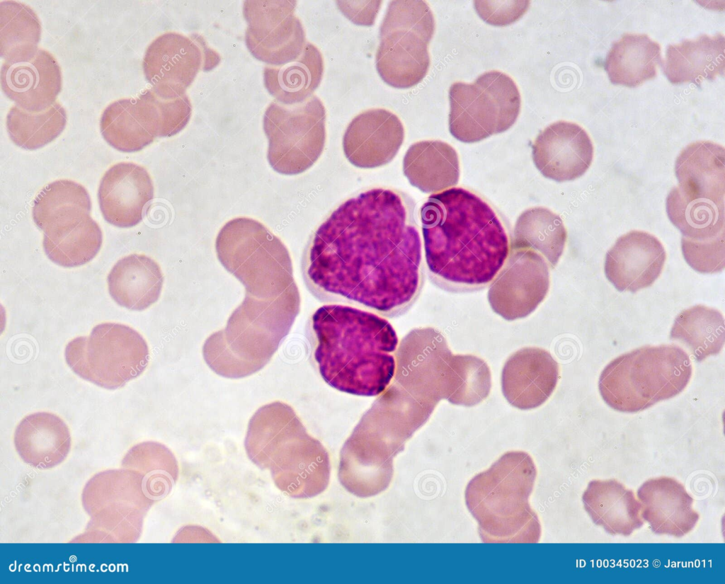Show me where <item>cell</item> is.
<instances>
[{"instance_id": "obj_1", "label": "cell", "mask_w": 725, "mask_h": 584, "mask_svg": "<svg viewBox=\"0 0 725 584\" xmlns=\"http://www.w3.org/2000/svg\"><path fill=\"white\" fill-rule=\"evenodd\" d=\"M415 204L387 187L362 191L337 206L312 234L302 274L320 302L385 318L406 312L423 283Z\"/></svg>"}, {"instance_id": "obj_2", "label": "cell", "mask_w": 725, "mask_h": 584, "mask_svg": "<svg viewBox=\"0 0 725 584\" xmlns=\"http://www.w3.org/2000/svg\"><path fill=\"white\" fill-rule=\"evenodd\" d=\"M427 268L440 285L477 288L493 281L510 253L506 227L475 193L452 187L431 194L420 209Z\"/></svg>"}, {"instance_id": "obj_3", "label": "cell", "mask_w": 725, "mask_h": 584, "mask_svg": "<svg viewBox=\"0 0 725 584\" xmlns=\"http://www.w3.org/2000/svg\"><path fill=\"white\" fill-rule=\"evenodd\" d=\"M310 362L332 388L358 396H377L396 372L398 336L384 316L360 308L327 304L306 324Z\"/></svg>"}, {"instance_id": "obj_4", "label": "cell", "mask_w": 725, "mask_h": 584, "mask_svg": "<svg viewBox=\"0 0 725 584\" xmlns=\"http://www.w3.org/2000/svg\"><path fill=\"white\" fill-rule=\"evenodd\" d=\"M297 286L275 298L246 295L224 329L205 340L202 354L217 374L238 379L261 370L289 333L299 311Z\"/></svg>"}, {"instance_id": "obj_5", "label": "cell", "mask_w": 725, "mask_h": 584, "mask_svg": "<svg viewBox=\"0 0 725 584\" xmlns=\"http://www.w3.org/2000/svg\"><path fill=\"white\" fill-rule=\"evenodd\" d=\"M537 475L530 456L505 453L486 471L476 475L465 490L468 510L486 543H535L541 527L529 504Z\"/></svg>"}, {"instance_id": "obj_6", "label": "cell", "mask_w": 725, "mask_h": 584, "mask_svg": "<svg viewBox=\"0 0 725 584\" xmlns=\"http://www.w3.org/2000/svg\"><path fill=\"white\" fill-rule=\"evenodd\" d=\"M252 442L259 466L270 470L275 486L287 495L312 498L327 488L329 454L290 406L269 404L254 425Z\"/></svg>"}, {"instance_id": "obj_7", "label": "cell", "mask_w": 725, "mask_h": 584, "mask_svg": "<svg viewBox=\"0 0 725 584\" xmlns=\"http://www.w3.org/2000/svg\"><path fill=\"white\" fill-rule=\"evenodd\" d=\"M688 354L675 345H646L612 360L598 389L604 401L622 413H638L681 393L692 376Z\"/></svg>"}, {"instance_id": "obj_8", "label": "cell", "mask_w": 725, "mask_h": 584, "mask_svg": "<svg viewBox=\"0 0 725 584\" xmlns=\"http://www.w3.org/2000/svg\"><path fill=\"white\" fill-rule=\"evenodd\" d=\"M215 248L222 265L245 287L246 295L275 298L297 287L287 248L258 221H229L218 233Z\"/></svg>"}, {"instance_id": "obj_9", "label": "cell", "mask_w": 725, "mask_h": 584, "mask_svg": "<svg viewBox=\"0 0 725 584\" xmlns=\"http://www.w3.org/2000/svg\"><path fill=\"white\" fill-rule=\"evenodd\" d=\"M81 500L90 521L72 542H135L155 503L142 476L125 468L94 475L86 484Z\"/></svg>"}, {"instance_id": "obj_10", "label": "cell", "mask_w": 725, "mask_h": 584, "mask_svg": "<svg viewBox=\"0 0 725 584\" xmlns=\"http://www.w3.org/2000/svg\"><path fill=\"white\" fill-rule=\"evenodd\" d=\"M435 19L421 0H393L379 28L376 68L382 80L396 88H409L426 76L430 64L428 45Z\"/></svg>"}, {"instance_id": "obj_11", "label": "cell", "mask_w": 725, "mask_h": 584, "mask_svg": "<svg viewBox=\"0 0 725 584\" xmlns=\"http://www.w3.org/2000/svg\"><path fill=\"white\" fill-rule=\"evenodd\" d=\"M64 356L71 370L82 379L115 389L144 371L149 351L137 331L124 324L106 322L93 327L89 336L69 341Z\"/></svg>"}, {"instance_id": "obj_12", "label": "cell", "mask_w": 725, "mask_h": 584, "mask_svg": "<svg viewBox=\"0 0 725 584\" xmlns=\"http://www.w3.org/2000/svg\"><path fill=\"white\" fill-rule=\"evenodd\" d=\"M449 100L450 132L466 143L507 130L518 117L521 103L514 81L496 70L482 74L472 84L453 83Z\"/></svg>"}, {"instance_id": "obj_13", "label": "cell", "mask_w": 725, "mask_h": 584, "mask_svg": "<svg viewBox=\"0 0 725 584\" xmlns=\"http://www.w3.org/2000/svg\"><path fill=\"white\" fill-rule=\"evenodd\" d=\"M325 123V108L316 96L292 105L271 103L263 115L271 167L282 174L296 175L313 166L324 148Z\"/></svg>"}, {"instance_id": "obj_14", "label": "cell", "mask_w": 725, "mask_h": 584, "mask_svg": "<svg viewBox=\"0 0 725 584\" xmlns=\"http://www.w3.org/2000/svg\"><path fill=\"white\" fill-rule=\"evenodd\" d=\"M296 1H245V42L257 59L278 66L296 59L307 44Z\"/></svg>"}, {"instance_id": "obj_15", "label": "cell", "mask_w": 725, "mask_h": 584, "mask_svg": "<svg viewBox=\"0 0 725 584\" xmlns=\"http://www.w3.org/2000/svg\"><path fill=\"white\" fill-rule=\"evenodd\" d=\"M549 267L537 252L511 248L488 291L492 309L508 321L528 316L548 293Z\"/></svg>"}, {"instance_id": "obj_16", "label": "cell", "mask_w": 725, "mask_h": 584, "mask_svg": "<svg viewBox=\"0 0 725 584\" xmlns=\"http://www.w3.org/2000/svg\"><path fill=\"white\" fill-rule=\"evenodd\" d=\"M219 55L200 37L167 32L147 47L142 62L146 79L152 86L186 89L200 71H209L219 62Z\"/></svg>"}, {"instance_id": "obj_17", "label": "cell", "mask_w": 725, "mask_h": 584, "mask_svg": "<svg viewBox=\"0 0 725 584\" xmlns=\"http://www.w3.org/2000/svg\"><path fill=\"white\" fill-rule=\"evenodd\" d=\"M0 79L6 96L30 112L52 105L62 89L61 68L54 56L41 48L27 57L4 60Z\"/></svg>"}, {"instance_id": "obj_18", "label": "cell", "mask_w": 725, "mask_h": 584, "mask_svg": "<svg viewBox=\"0 0 725 584\" xmlns=\"http://www.w3.org/2000/svg\"><path fill=\"white\" fill-rule=\"evenodd\" d=\"M532 159L546 178L573 181L584 174L593 157V146L580 125L559 120L540 132L532 146Z\"/></svg>"}, {"instance_id": "obj_19", "label": "cell", "mask_w": 725, "mask_h": 584, "mask_svg": "<svg viewBox=\"0 0 725 584\" xmlns=\"http://www.w3.org/2000/svg\"><path fill=\"white\" fill-rule=\"evenodd\" d=\"M404 139L399 118L392 112L375 108L355 116L343 138L346 157L355 166L372 168L384 166L396 155Z\"/></svg>"}, {"instance_id": "obj_20", "label": "cell", "mask_w": 725, "mask_h": 584, "mask_svg": "<svg viewBox=\"0 0 725 584\" xmlns=\"http://www.w3.org/2000/svg\"><path fill=\"white\" fill-rule=\"evenodd\" d=\"M666 259L665 249L656 237L634 230L618 238L607 251L605 273L617 290L635 292L653 285Z\"/></svg>"}, {"instance_id": "obj_21", "label": "cell", "mask_w": 725, "mask_h": 584, "mask_svg": "<svg viewBox=\"0 0 725 584\" xmlns=\"http://www.w3.org/2000/svg\"><path fill=\"white\" fill-rule=\"evenodd\" d=\"M98 195L102 214L108 223L132 227L142 221L147 205L154 197V185L144 167L120 162L105 173Z\"/></svg>"}, {"instance_id": "obj_22", "label": "cell", "mask_w": 725, "mask_h": 584, "mask_svg": "<svg viewBox=\"0 0 725 584\" xmlns=\"http://www.w3.org/2000/svg\"><path fill=\"white\" fill-rule=\"evenodd\" d=\"M559 377V365L546 350L522 348L505 362L501 387L513 406L527 410L539 407L551 396Z\"/></svg>"}, {"instance_id": "obj_23", "label": "cell", "mask_w": 725, "mask_h": 584, "mask_svg": "<svg viewBox=\"0 0 725 584\" xmlns=\"http://www.w3.org/2000/svg\"><path fill=\"white\" fill-rule=\"evenodd\" d=\"M637 498L643 520L656 534L683 537L699 520V514L692 508L693 498L673 478L647 480L638 489Z\"/></svg>"}, {"instance_id": "obj_24", "label": "cell", "mask_w": 725, "mask_h": 584, "mask_svg": "<svg viewBox=\"0 0 725 584\" xmlns=\"http://www.w3.org/2000/svg\"><path fill=\"white\" fill-rule=\"evenodd\" d=\"M21 459L40 469L52 468L67 457L72 445L69 429L58 416L38 412L24 417L13 435Z\"/></svg>"}, {"instance_id": "obj_25", "label": "cell", "mask_w": 725, "mask_h": 584, "mask_svg": "<svg viewBox=\"0 0 725 584\" xmlns=\"http://www.w3.org/2000/svg\"><path fill=\"white\" fill-rule=\"evenodd\" d=\"M724 49L725 38L720 33L669 45L662 61L664 74L673 84L712 81L724 74Z\"/></svg>"}, {"instance_id": "obj_26", "label": "cell", "mask_w": 725, "mask_h": 584, "mask_svg": "<svg viewBox=\"0 0 725 584\" xmlns=\"http://www.w3.org/2000/svg\"><path fill=\"white\" fill-rule=\"evenodd\" d=\"M724 162L723 146L707 140L689 144L675 161L678 186L694 197L724 202Z\"/></svg>"}, {"instance_id": "obj_27", "label": "cell", "mask_w": 725, "mask_h": 584, "mask_svg": "<svg viewBox=\"0 0 725 584\" xmlns=\"http://www.w3.org/2000/svg\"><path fill=\"white\" fill-rule=\"evenodd\" d=\"M582 500L593 522L612 535L629 536L644 523L634 492L616 479L591 481Z\"/></svg>"}, {"instance_id": "obj_28", "label": "cell", "mask_w": 725, "mask_h": 584, "mask_svg": "<svg viewBox=\"0 0 725 584\" xmlns=\"http://www.w3.org/2000/svg\"><path fill=\"white\" fill-rule=\"evenodd\" d=\"M163 281L158 263L149 256L135 253L120 259L108 276L113 300L135 311L144 310L158 300Z\"/></svg>"}, {"instance_id": "obj_29", "label": "cell", "mask_w": 725, "mask_h": 584, "mask_svg": "<svg viewBox=\"0 0 725 584\" xmlns=\"http://www.w3.org/2000/svg\"><path fill=\"white\" fill-rule=\"evenodd\" d=\"M403 171L413 186L423 193H435L457 184L459 157L455 149L446 142H417L405 154Z\"/></svg>"}, {"instance_id": "obj_30", "label": "cell", "mask_w": 725, "mask_h": 584, "mask_svg": "<svg viewBox=\"0 0 725 584\" xmlns=\"http://www.w3.org/2000/svg\"><path fill=\"white\" fill-rule=\"evenodd\" d=\"M324 60L319 49L307 42L302 54L288 63L266 65L264 85L275 101L287 105L303 103L314 96L323 76Z\"/></svg>"}, {"instance_id": "obj_31", "label": "cell", "mask_w": 725, "mask_h": 584, "mask_svg": "<svg viewBox=\"0 0 725 584\" xmlns=\"http://www.w3.org/2000/svg\"><path fill=\"white\" fill-rule=\"evenodd\" d=\"M661 62L657 42L646 34L627 33L613 42L604 68L611 83L634 88L655 78Z\"/></svg>"}, {"instance_id": "obj_32", "label": "cell", "mask_w": 725, "mask_h": 584, "mask_svg": "<svg viewBox=\"0 0 725 584\" xmlns=\"http://www.w3.org/2000/svg\"><path fill=\"white\" fill-rule=\"evenodd\" d=\"M102 242L99 225L91 216H86L45 231L42 246L52 262L73 268L91 260Z\"/></svg>"}, {"instance_id": "obj_33", "label": "cell", "mask_w": 725, "mask_h": 584, "mask_svg": "<svg viewBox=\"0 0 725 584\" xmlns=\"http://www.w3.org/2000/svg\"><path fill=\"white\" fill-rule=\"evenodd\" d=\"M137 115L155 137H171L188 122L192 107L185 91L168 86H152L135 99Z\"/></svg>"}, {"instance_id": "obj_34", "label": "cell", "mask_w": 725, "mask_h": 584, "mask_svg": "<svg viewBox=\"0 0 725 584\" xmlns=\"http://www.w3.org/2000/svg\"><path fill=\"white\" fill-rule=\"evenodd\" d=\"M670 339L685 346L697 362L719 354L724 345V319L714 308L695 305L675 318Z\"/></svg>"}, {"instance_id": "obj_35", "label": "cell", "mask_w": 725, "mask_h": 584, "mask_svg": "<svg viewBox=\"0 0 725 584\" xmlns=\"http://www.w3.org/2000/svg\"><path fill=\"white\" fill-rule=\"evenodd\" d=\"M567 231L561 217L543 207L524 211L518 218L510 247L533 250L554 268L561 256Z\"/></svg>"}, {"instance_id": "obj_36", "label": "cell", "mask_w": 725, "mask_h": 584, "mask_svg": "<svg viewBox=\"0 0 725 584\" xmlns=\"http://www.w3.org/2000/svg\"><path fill=\"white\" fill-rule=\"evenodd\" d=\"M666 211L683 236L706 239L724 233V202L694 197L677 185L667 196Z\"/></svg>"}, {"instance_id": "obj_37", "label": "cell", "mask_w": 725, "mask_h": 584, "mask_svg": "<svg viewBox=\"0 0 725 584\" xmlns=\"http://www.w3.org/2000/svg\"><path fill=\"white\" fill-rule=\"evenodd\" d=\"M91 202L86 189L70 180H58L37 195L33 207L35 224L44 232L90 216Z\"/></svg>"}, {"instance_id": "obj_38", "label": "cell", "mask_w": 725, "mask_h": 584, "mask_svg": "<svg viewBox=\"0 0 725 584\" xmlns=\"http://www.w3.org/2000/svg\"><path fill=\"white\" fill-rule=\"evenodd\" d=\"M122 466L142 476L149 496L155 502L169 494L178 475V466L172 452L156 442H144L133 446L123 457Z\"/></svg>"}, {"instance_id": "obj_39", "label": "cell", "mask_w": 725, "mask_h": 584, "mask_svg": "<svg viewBox=\"0 0 725 584\" xmlns=\"http://www.w3.org/2000/svg\"><path fill=\"white\" fill-rule=\"evenodd\" d=\"M41 31L40 19L29 6L11 0L0 2V54L4 60L34 53Z\"/></svg>"}, {"instance_id": "obj_40", "label": "cell", "mask_w": 725, "mask_h": 584, "mask_svg": "<svg viewBox=\"0 0 725 584\" xmlns=\"http://www.w3.org/2000/svg\"><path fill=\"white\" fill-rule=\"evenodd\" d=\"M67 121L66 110L58 102L39 112H30L14 105L7 113L6 125L16 145L33 150L55 139L64 130Z\"/></svg>"}, {"instance_id": "obj_41", "label": "cell", "mask_w": 725, "mask_h": 584, "mask_svg": "<svg viewBox=\"0 0 725 584\" xmlns=\"http://www.w3.org/2000/svg\"><path fill=\"white\" fill-rule=\"evenodd\" d=\"M100 129L105 140L123 152L140 151L156 138L139 120L133 98H122L108 105L101 117Z\"/></svg>"}, {"instance_id": "obj_42", "label": "cell", "mask_w": 725, "mask_h": 584, "mask_svg": "<svg viewBox=\"0 0 725 584\" xmlns=\"http://www.w3.org/2000/svg\"><path fill=\"white\" fill-rule=\"evenodd\" d=\"M725 234L706 239L682 237V253L687 264L701 273H715L725 267Z\"/></svg>"}, {"instance_id": "obj_43", "label": "cell", "mask_w": 725, "mask_h": 584, "mask_svg": "<svg viewBox=\"0 0 725 584\" xmlns=\"http://www.w3.org/2000/svg\"><path fill=\"white\" fill-rule=\"evenodd\" d=\"M529 5V1H474L480 17L494 25L512 23L526 12Z\"/></svg>"}, {"instance_id": "obj_44", "label": "cell", "mask_w": 725, "mask_h": 584, "mask_svg": "<svg viewBox=\"0 0 725 584\" xmlns=\"http://www.w3.org/2000/svg\"><path fill=\"white\" fill-rule=\"evenodd\" d=\"M339 9L355 24L372 25L381 6V1H337Z\"/></svg>"}]
</instances>
